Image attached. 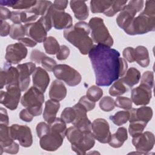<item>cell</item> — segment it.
<instances>
[{
    "instance_id": "cell-43",
    "label": "cell",
    "mask_w": 155,
    "mask_h": 155,
    "mask_svg": "<svg viewBox=\"0 0 155 155\" xmlns=\"http://www.w3.org/2000/svg\"><path fill=\"white\" fill-rule=\"evenodd\" d=\"M115 106L128 110L132 107V101L131 99L124 96H117L114 101Z\"/></svg>"
},
{
    "instance_id": "cell-18",
    "label": "cell",
    "mask_w": 155,
    "mask_h": 155,
    "mask_svg": "<svg viewBox=\"0 0 155 155\" xmlns=\"http://www.w3.org/2000/svg\"><path fill=\"white\" fill-rule=\"evenodd\" d=\"M73 108L76 111V118L72 122L73 125L83 132L91 131V122L87 117V110L78 102Z\"/></svg>"
},
{
    "instance_id": "cell-51",
    "label": "cell",
    "mask_w": 155,
    "mask_h": 155,
    "mask_svg": "<svg viewBox=\"0 0 155 155\" xmlns=\"http://www.w3.org/2000/svg\"><path fill=\"white\" fill-rule=\"evenodd\" d=\"M70 53V50L69 48L65 45H62L60 46L59 50L56 53V58L59 61L65 60L68 57Z\"/></svg>"
},
{
    "instance_id": "cell-55",
    "label": "cell",
    "mask_w": 155,
    "mask_h": 155,
    "mask_svg": "<svg viewBox=\"0 0 155 155\" xmlns=\"http://www.w3.org/2000/svg\"><path fill=\"white\" fill-rule=\"evenodd\" d=\"M12 16V12L7 8L1 6L0 7V19L1 21H5L7 19H10Z\"/></svg>"
},
{
    "instance_id": "cell-9",
    "label": "cell",
    "mask_w": 155,
    "mask_h": 155,
    "mask_svg": "<svg viewBox=\"0 0 155 155\" xmlns=\"http://www.w3.org/2000/svg\"><path fill=\"white\" fill-rule=\"evenodd\" d=\"M45 15L50 19L52 27L57 30H65L72 26L73 19L71 15L64 11L56 10L53 4L49 7Z\"/></svg>"
},
{
    "instance_id": "cell-22",
    "label": "cell",
    "mask_w": 155,
    "mask_h": 155,
    "mask_svg": "<svg viewBox=\"0 0 155 155\" xmlns=\"http://www.w3.org/2000/svg\"><path fill=\"white\" fill-rule=\"evenodd\" d=\"M33 86L44 93L50 82V76L47 71L40 67H36L32 73Z\"/></svg>"
},
{
    "instance_id": "cell-50",
    "label": "cell",
    "mask_w": 155,
    "mask_h": 155,
    "mask_svg": "<svg viewBox=\"0 0 155 155\" xmlns=\"http://www.w3.org/2000/svg\"><path fill=\"white\" fill-rule=\"evenodd\" d=\"M122 54L125 60L129 62H133L135 61L134 48L131 47H128L124 49Z\"/></svg>"
},
{
    "instance_id": "cell-39",
    "label": "cell",
    "mask_w": 155,
    "mask_h": 155,
    "mask_svg": "<svg viewBox=\"0 0 155 155\" xmlns=\"http://www.w3.org/2000/svg\"><path fill=\"white\" fill-rule=\"evenodd\" d=\"M127 1H113L110 8L107 10L104 15L108 17H111L115 15L119 12H120L126 5Z\"/></svg>"
},
{
    "instance_id": "cell-54",
    "label": "cell",
    "mask_w": 155,
    "mask_h": 155,
    "mask_svg": "<svg viewBox=\"0 0 155 155\" xmlns=\"http://www.w3.org/2000/svg\"><path fill=\"white\" fill-rule=\"evenodd\" d=\"M1 147L2 148L4 152L8 154H16L18 153V151L19 149V145L15 142H14L13 143H12L9 146H7L5 147Z\"/></svg>"
},
{
    "instance_id": "cell-49",
    "label": "cell",
    "mask_w": 155,
    "mask_h": 155,
    "mask_svg": "<svg viewBox=\"0 0 155 155\" xmlns=\"http://www.w3.org/2000/svg\"><path fill=\"white\" fill-rule=\"evenodd\" d=\"M46 56L45 54H44L43 52L36 50L34 49L31 51V54H30V60L32 61L33 62H35L37 64H41L42 59Z\"/></svg>"
},
{
    "instance_id": "cell-1",
    "label": "cell",
    "mask_w": 155,
    "mask_h": 155,
    "mask_svg": "<svg viewBox=\"0 0 155 155\" xmlns=\"http://www.w3.org/2000/svg\"><path fill=\"white\" fill-rule=\"evenodd\" d=\"M88 57L98 86L110 85L124 76L128 70L127 62L120 58L119 52L104 45H94L88 53Z\"/></svg>"
},
{
    "instance_id": "cell-45",
    "label": "cell",
    "mask_w": 155,
    "mask_h": 155,
    "mask_svg": "<svg viewBox=\"0 0 155 155\" xmlns=\"http://www.w3.org/2000/svg\"><path fill=\"white\" fill-rule=\"evenodd\" d=\"M141 13L149 17H155V1L153 0L145 1V8Z\"/></svg>"
},
{
    "instance_id": "cell-26",
    "label": "cell",
    "mask_w": 155,
    "mask_h": 155,
    "mask_svg": "<svg viewBox=\"0 0 155 155\" xmlns=\"http://www.w3.org/2000/svg\"><path fill=\"white\" fill-rule=\"evenodd\" d=\"M70 5L76 18L80 21H84L88 18L89 12L85 1H71Z\"/></svg>"
},
{
    "instance_id": "cell-35",
    "label": "cell",
    "mask_w": 155,
    "mask_h": 155,
    "mask_svg": "<svg viewBox=\"0 0 155 155\" xmlns=\"http://www.w3.org/2000/svg\"><path fill=\"white\" fill-rule=\"evenodd\" d=\"M10 36L15 40H19L26 35L25 26L21 24H13L11 25L9 33Z\"/></svg>"
},
{
    "instance_id": "cell-25",
    "label": "cell",
    "mask_w": 155,
    "mask_h": 155,
    "mask_svg": "<svg viewBox=\"0 0 155 155\" xmlns=\"http://www.w3.org/2000/svg\"><path fill=\"white\" fill-rule=\"evenodd\" d=\"M38 18V16L31 13L28 10H26L12 12V16L10 19L13 24L24 23L26 24L35 22Z\"/></svg>"
},
{
    "instance_id": "cell-58",
    "label": "cell",
    "mask_w": 155,
    "mask_h": 155,
    "mask_svg": "<svg viewBox=\"0 0 155 155\" xmlns=\"http://www.w3.org/2000/svg\"><path fill=\"white\" fill-rule=\"evenodd\" d=\"M19 42L22 44L25 47H33L36 45L37 42L35 41L33 39H31L29 37H24L21 39L19 40Z\"/></svg>"
},
{
    "instance_id": "cell-47",
    "label": "cell",
    "mask_w": 155,
    "mask_h": 155,
    "mask_svg": "<svg viewBox=\"0 0 155 155\" xmlns=\"http://www.w3.org/2000/svg\"><path fill=\"white\" fill-rule=\"evenodd\" d=\"M41 65L42 67L48 71H53L54 67L56 66V62L52 58L45 56L41 62Z\"/></svg>"
},
{
    "instance_id": "cell-12",
    "label": "cell",
    "mask_w": 155,
    "mask_h": 155,
    "mask_svg": "<svg viewBox=\"0 0 155 155\" xmlns=\"http://www.w3.org/2000/svg\"><path fill=\"white\" fill-rule=\"evenodd\" d=\"M65 137V135L50 129L49 133L40 138V147L44 150L54 151L62 145Z\"/></svg>"
},
{
    "instance_id": "cell-53",
    "label": "cell",
    "mask_w": 155,
    "mask_h": 155,
    "mask_svg": "<svg viewBox=\"0 0 155 155\" xmlns=\"http://www.w3.org/2000/svg\"><path fill=\"white\" fill-rule=\"evenodd\" d=\"M11 25L5 21H1L0 35L2 37L7 36L10 33Z\"/></svg>"
},
{
    "instance_id": "cell-36",
    "label": "cell",
    "mask_w": 155,
    "mask_h": 155,
    "mask_svg": "<svg viewBox=\"0 0 155 155\" xmlns=\"http://www.w3.org/2000/svg\"><path fill=\"white\" fill-rule=\"evenodd\" d=\"M127 91V87L122 82L120 79H118L109 88V94L111 96H120Z\"/></svg>"
},
{
    "instance_id": "cell-56",
    "label": "cell",
    "mask_w": 155,
    "mask_h": 155,
    "mask_svg": "<svg viewBox=\"0 0 155 155\" xmlns=\"http://www.w3.org/2000/svg\"><path fill=\"white\" fill-rule=\"evenodd\" d=\"M0 116H1L0 124H4L6 125H8L9 118L7 114V111L5 108L2 107H1L0 108Z\"/></svg>"
},
{
    "instance_id": "cell-24",
    "label": "cell",
    "mask_w": 155,
    "mask_h": 155,
    "mask_svg": "<svg viewBox=\"0 0 155 155\" xmlns=\"http://www.w3.org/2000/svg\"><path fill=\"white\" fill-rule=\"evenodd\" d=\"M60 108V104L58 101L52 99L47 101L45 103V108L43 113V118L48 124L52 123L56 118V114Z\"/></svg>"
},
{
    "instance_id": "cell-11",
    "label": "cell",
    "mask_w": 155,
    "mask_h": 155,
    "mask_svg": "<svg viewBox=\"0 0 155 155\" xmlns=\"http://www.w3.org/2000/svg\"><path fill=\"white\" fill-rule=\"evenodd\" d=\"M10 134L15 140H18L19 145L23 147H30L33 143L31 129L27 125L13 124L10 127Z\"/></svg>"
},
{
    "instance_id": "cell-13",
    "label": "cell",
    "mask_w": 155,
    "mask_h": 155,
    "mask_svg": "<svg viewBox=\"0 0 155 155\" xmlns=\"http://www.w3.org/2000/svg\"><path fill=\"white\" fill-rule=\"evenodd\" d=\"M91 133L97 141L102 143H108L111 134L108 122L103 118H97L91 123Z\"/></svg>"
},
{
    "instance_id": "cell-57",
    "label": "cell",
    "mask_w": 155,
    "mask_h": 155,
    "mask_svg": "<svg viewBox=\"0 0 155 155\" xmlns=\"http://www.w3.org/2000/svg\"><path fill=\"white\" fill-rule=\"evenodd\" d=\"M68 1L63 0V1H54L53 3V7L58 10L60 11H64V10L67 8V5H68Z\"/></svg>"
},
{
    "instance_id": "cell-8",
    "label": "cell",
    "mask_w": 155,
    "mask_h": 155,
    "mask_svg": "<svg viewBox=\"0 0 155 155\" xmlns=\"http://www.w3.org/2000/svg\"><path fill=\"white\" fill-rule=\"evenodd\" d=\"M53 72L58 80L64 81L71 87L78 85L82 80L81 74L76 70L66 64L56 65Z\"/></svg>"
},
{
    "instance_id": "cell-4",
    "label": "cell",
    "mask_w": 155,
    "mask_h": 155,
    "mask_svg": "<svg viewBox=\"0 0 155 155\" xmlns=\"http://www.w3.org/2000/svg\"><path fill=\"white\" fill-rule=\"evenodd\" d=\"M88 24L91 30V38L94 42L109 47L113 46V38L102 18L93 17Z\"/></svg>"
},
{
    "instance_id": "cell-29",
    "label": "cell",
    "mask_w": 155,
    "mask_h": 155,
    "mask_svg": "<svg viewBox=\"0 0 155 155\" xmlns=\"http://www.w3.org/2000/svg\"><path fill=\"white\" fill-rule=\"evenodd\" d=\"M37 1H28V0H1V6H8L13 9L18 10H28L33 7Z\"/></svg>"
},
{
    "instance_id": "cell-33",
    "label": "cell",
    "mask_w": 155,
    "mask_h": 155,
    "mask_svg": "<svg viewBox=\"0 0 155 155\" xmlns=\"http://www.w3.org/2000/svg\"><path fill=\"white\" fill-rule=\"evenodd\" d=\"M53 3L50 1H37L36 4L28 10L35 15L44 16Z\"/></svg>"
},
{
    "instance_id": "cell-16",
    "label": "cell",
    "mask_w": 155,
    "mask_h": 155,
    "mask_svg": "<svg viewBox=\"0 0 155 155\" xmlns=\"http://www.w3.org/2000/svg\"><path fill=\"white\" fill-rule=\"evenodd\" d=\"M19 85V72L16 67H14L8 62H5L0 71V88L5 86Z\"/></svg>"
},
{
    "instance_id": "cell-34",
    "label": "cell",
    "mask_w": 155,
    "mask_h": 155,
    "mask_svg": "<svg viewBox=\"0 0 155 155\" xmlns=\"http://www.w3.org/2000/svg\"><path fill=\"white\" fill-rule=\"evenodd\" d=\"M43 46L47 54H55L59 50L60 45L56 39L53 36H48L43 42Z\"/></svg>"
},
{
    "instance_id": "cell-21",
    "label": "cell",
    "mask_w": 155,
    "mask_h": 155,
    "mask_svg": "<svg viewBox=\"0 0 155 155\" xmlns=\"http://www.w3.org/2000/svg\"><path fill=\"white\" fill-rule=\"evenodd\" d=\"M130 113V122L140 121L148 123L153 117V110L150 107L143 105L138 108H131L128 110Z\"/></svg>"
},
{
    "instance_id": "cell-15",
    "label": "cell",
    "mask_w": 155,
    "mask_h": 155,
    "mask_svg": "<svg viewBox=\"0 0 155 155\" xmlns=\"http://www.w3.org/2000/svg\"><path fill=\"white\" fill-rule=\"evenodd\" d=\"M27 49L21 42L8 45L6 48L5 58L7 62L12 64H17L27 55Z\"/></svg>"
},
{
    "instance_id": "cell-23",
    "label": "cell",
    "mask_w": 155,
    "mask_h": 155,
    "mask_svg": "<svg viewBox=\"0 0 155 155\" xmlns=\"http://www.w3.org/2000/svg\"><path fill=\"white\" fill-rule=\"evenodd\" d=\"M67 92V88L64 83L60 80L56 79L51 84L49 90V97L50 99L59 102L66 97Z\"/></svg>"
},
{
    "instance_id": "cell-41",
    "label": "cell",
    "mask_w": 155,
    "mask_h": 155,
    "mask_svg": "<svg viewBox=\"0 0 155 155\" xmlns=\"http://www.w3.org/2000/svg\"><path fill=\"white\" fill-rule=\"evenodd\" d=\"M100 108L106 112H109L112 111L115 107L114 100L113 97L110 96H104L103 97L99 102Z\"/></svg>"
},
{
    "instance_id": "cell-31",
    "label": "cell",
    "mask_w": 155,
    "mask_h": 155,
    "mask_svg": "<svg viewBox=\"0 0 155 155\" xmlns=\"http://www.w3.org/2000/svg\"><path fill=\"white\" fill-rule=\"evenodd\" d=\"M113 1L92 0L90 1V10L93 13H105L111 7Z\"/></svg>"
},
{
    "instance_id": "cell-27",
    "label": "cell",
    "mask_w": 155,
    "mask_h": 155,
    "mask_svg": "<svg viewBox=\"0 0 155 155\" xmlns=\"http://www.w3.org/2000/svg\"><path fill=\"white\" fill-rule=\"evenodd\" d=\"M128 139L127 130L125 127H119L116 132L111 136L108 144L111 147L117 148L122 147Z\"/></svg>"
},
{
    "instance_id": "cell-14",
    "label": "cell",
    "mask_w": 155,
    "mask_h": 155,
    "mask_svg": "<svg viewBox=\"0 0 155 155\" xmlns=\"http://www.w3.org/2000/svg\"><path fill=\"white\" fill-rule=\"evenodd\" d=\"M154 135L152 132H142L137 136L133 137L132 143L136 151L141 154H148L154 147Z\"/></svg>"
},
{
    "instance_id": "cell-7",
    "label": "cell",
    "mask_w": 155,
    "mask_h": 155,
    "mask_svg": "<svg viewBox=\"0 0 155 155\" xmlns=\"http://www.w3.org/2000/svg\"><path fill=\"white\" fill-rule=\"evenodd\" d=\"M144 1L142 0H132L129 1L120 11L116 18L117 25L124 30L127 28L137 13L139 12L143 7Z\"/></svg>"
},
{
    "instance_id": "cell-32",
    "label": "cell",
    "mask_w": 155,
    "mask_h": 155,
    "mask_svg": "<svg viewBox=\"0 0 155 155\" xmlns=\"http://www.w3.org/2000/svg\"><path fill=\"white\" fill-rule=\"evenodd\" d=\"M14 140L10 134V127L4 124H0V146L2 147L9 146L14 142Z\"/></svg>"
},
{
    "instance_id": "cell-10",
    "label": "cell",
    "mask_w": 155,
    "mask_h": 155,
    "mask_svg": "<svg viewBox=\"0 0 155 155\" xmlns=\"http://www.w3.org/2000/svg\"><path fill=\"white\" fill-rule=\"evenodd\" d=\"M6 91H1L0 102L2 105L10 110H15L19 104L21 90L19 85L6 86Z\"/></svg>"
},
{
    "instance_id": "cell-2",
    "label": "cell",
    "mask_w": 155,
    "mask_h": 155,
    "mask_svg": "<svg viewBox=\"0 0 155 155\" xmlns=\"http://www.w3.org/2000/svg\"><path fill=\"white\" fill-rule=\"evenodd\" d=\"M90 28L88 24L85 21L76 22L73 26L64 30L65 39L76 47L82 54H88L94 44L89 36Z\"/></svg>"
},
{
    "instance_id": "cell-44",
    "label": "cell",
    "mask_w": 155,
    "mask_h": 155,
    "mask_svg": "<svg viewBox=\"0 0 155 155\" xmlns=\"http://www.w3.org/2000/svg\"><path fill=\"white\" fill-rule=\"evenodd\" d=\"M140 84L145 85L150 88L154 86V73L151 71H145L140 78Z\"/></svg>"
},
{
    "instance_id": "cell-17",
    "label": "cell",
    "mask_w": 155,
    "mask_h": 155,
    "mask_svg": "<svg viewBox=\"0 0 155 155\" xmlns=\"http://www.w3.org/2000/svg\"><path fill=\"white\" fill-rule=\"evenodd\" d=\"M24 26L27 36L33 39L36 42H44L47 38L48 31L41 18L36 22L26 24Z\"/></svg>"
},
{
    "instance_id": "cell-46",
    "label": "cell",
    "mask_w": 155,
    "mask_h": 155,
    "mask_svg": "<svg viewBox=\"0 0 155 155\" xmlns=\"http://www.w3.org/2000/svg\"><path fill=\"white\" fill-rule=\"evenodd\" d=\"M36 133L38 137L40 139L42 136L47 134L50 131V125L48 123H45L44 122H39L37 124L36 127Z\"/></svg>"
},
{
    "instance_id": "cell-40",
    "label": "cell",
    "mask_w": 155,
    "mask_h": 155,
    "mask_svg": "<svg viewBox=\"0 0 155 155\" xmlns=\"http://www.w3.org/2000/svg\"><path fill=\"white\" fill-rule=\"evenodd\" d=\"M102 90L97 85H92L89 87L86 93V96L94 102L98 101L102 97Z\"/></svg>"
},
{
    "instance_id": "cell-5",
    "label": "cell",
    "mask_w": 155,
    "mask_h": 155,
    "mask_svg": "<svg viewBox=\"0 0 155 155\" xmlns=\"http://www.w3.org/2000/svg\"><path fill=\"white\" fill-rule=\"evenodd\" d=\"M44 102V93L34 86L31 87L21 99V104L34 116L41 114Z\"/></svg>"
},
{
    "instance_id": "cell-38",
    "label": "cell",
    "mask_w": 155,
    "mask_h": 155,
    "mask_svg": "<svg viewBox=\"0 0 155 155\" xmlns=\"http://www.w3.org/2000/svg\"><path fill=\"white\" fill-rule=\"evenodd\" d=\"M147 123L140 121H135L130 122L128 127V132L133 137L142 133L147 126Z\"/></svg>"
},
{
    "instance_id": "cell-30",
    "label": "cell",
    "mask_w": 155,
    "mask_h": 155,
    "mask_svg": "<svg viewBox=\"0 0 155 155\" xmlns=\"http://www.w3.org/2000/svg\"><path fill=\"white\" fill-rule=\"evenodd\" d=\"M135 61L141 67H147L150 64V56L147 48L143 45H139L134 48Z\"/></svg>"
},
{
    "instance_id": "cell-42",
    "label": "cell",
    "mask_w": 155,
    "mask_h": 155,
    "mask_svg": "<svg viewBox=\"0 0 155 155\" xmlns=\"http://www.w3.org/2000/svg\"><path fill=\"white\" fill-rule=\"evenodd\" d=\"M61 118L66 123H72L76 118V111L73 107L64 108L61 114Z\"/></svg>"
},
{
    "instance_id": "cell-52",
    "label": "cell",
    "mask_w": 155,
    "mask_h": 155,
    "mask_svg": "<svg viewBox=\"0 0 155 155\" xmlns=\"http://www.w3.org/2000/svg\"><path fill=\"white\" fill-rule=\"evenodd\" d=\"M19 116L21 120H22L25 122H31L33 120V117H34V116L33 114H31L27 108L22 109L20 111Z\"/></svg>"
},
{
    "instance_id": "cell-37",
    "label": "cell",
    "mask_w": 155,
    "mask_h": 155,
    "mask_svg": "<svg viewBox=\"0 0 155 155\" xmlns=\"http://www.w3.org/2000/svg\"><path fill=\"white\" fill-rule=\"evenodd\" d=\"M130 113L128 110L119 111L114 115L110 116V119L116 125L121 126L125 124L129 120Z\"/></svg>"
},
{
    "instance_id": "cell-48",
    "label": "cell",
    "mask_w": 155,
    "mask_h": 155,
    "mask_svg": "<svg viewBox=\"0 0 155 155\" xmlns=\"http://www.w3.org/2000/svg\"><path fill=\"white\" fill-rule=\"evenodd\" d=\"M78 103L82 105L87 112L93 110L96 105L95 102L90 100L86 96H82L79 100Z\"/></svg>"
},
{
    "instance_id": "cell-3",
    "label": "cell",
    "mask_w": 155,
    "mask_h": 155,
    "mask_svg": "<svg viewBox=\"0 0 155 155\" xmlns=\"http://www.w3.org/2000/svg\"><path fill=\"white\" fill-rule=\"evenodd\" d=\"M65 136L71 143V150L78 154L84 155L95 144V139L91 133L83 132L74 126L67 129Z\"/></svg>"
},
{
    "instance_id": "cell-20",
    "label": "cell",
    "mask_w": 155,
    "mask_h": 155,
    "mask_svg": "<svg viewBox=\"0 0 155 155\" xmlns=\"http://www.w3.org/2000/svg\"><path fill=\"white\" fill-rule=\"evenodd\" d=\"M19 72V84L22 91H25L30 84V75L36 69V64L32 62H27L19 64L16 67Z\"/></svg>"
},
{
    "instance_id": "cell-6",
    "label": "cell",
    "mask_w": 155,
    "mask_h": 155,
    "mask_svg": "<svg viewBox=\"0 0 155 155\" xmlns=\"http://www.w3.org/2000/svg\"><path fill=\"white\" fill-rule=\"evenodd\" d=\"M155 30V17H149L141 13L135 17L124 31L129 35H143Z\"/></svg>"
},
{
    "instance_id": "cell-28",
    "label": "cell",
    "mask_w": 155,
    "mask_h": 155,
    "mask_svg": "<svg viewBox=\"0 0 155 155\" xmlns=\"http://www.w3.org/2000/svg\"><path fill=\"white\" fill-rule=\"evenodd\" d=\"M140 78V71L134 67H131L127 70L125 74L120 79L127 87H132L138 84Z\"/></svg>"
},
{
    "instance_id": "cell-19",
    "label": "cell",
    "mask_w": 155,
    "mask_h": 155,
    "mask_svg": "<svg viewBox=\"0 0 155 155\" xmlns=\"http://www.w3.org/2000/svg\"><path fill=\"white\" fill-rule=\"evenodd\" d=\"M151 88L148 87L140 84L138 87L131 90V100L136 105H147L151 99Z\"/></svg>"
}]
</instances>
